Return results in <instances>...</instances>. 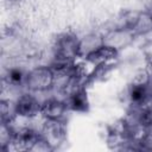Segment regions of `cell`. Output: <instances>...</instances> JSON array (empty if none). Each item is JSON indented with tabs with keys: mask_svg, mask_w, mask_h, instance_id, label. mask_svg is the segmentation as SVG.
I'll return each instance as SVG.
<instances>
[{
	"mask_svg": "<svg viewBox=\"0 0 152 152\" xmlns=\"http://www.w3.org/2000/svg\"><path fill=\"white\" fill-rule=\"evenodd\" d=\"M39 109L38 102L28 96V95H24L19 99L18 103H17V110L20 115H25V116H32L34 115Z\"/></svg>",
	"mask_w": 152,
	"mask_h": 152,
	"instance_id": "cell-1",
	"label": "cell"
},
{
	"mask_svg": "<svg viewBox=\"0 0 152 152\" xmlns=\"http://www.w3.org/2000/svg\"><path fill=\"white\" fill-rule=\"evenodd\" d=\"M31 84L33 88H45L51 81V74L45 69H39L31 75Z\"/></svg>",
	"mask_w": 152,
	"mask_h": 152,
	"instance_id": "cell-2",
	"label": "cell"
},
{
	"mask_svg": "<svg viewBox=\"0 0 152 152\" xmlns=\"http://www.w3.org/2000/svg\"><path fill=\"white\" fill-rule=\"evenodd\" d=\"M114 56H115V50L113 48L103 46V48H100L99 50L94 51L93 53H90L89 59H91L93 62H102V61L110 59Z\"/></svg>",
	"mask_w": 152,
	"mask_h": 152,
	"instance_id": "cell-3",
	"label": "cell"
},
{
	"mask_svg": "<svg viewBox=\"0 0 152 152\" xmlns=\"http://www.w3.org/2000/svg\"><path fill=\"white\" fill-rule=\"evenodd\" d=\"M63 109H64L63 104H62L61 102H57V101H49V102H46V103L44 104V107H43V112H44L46 115L51 116V118H57V116H59V115L63 113Z\"/></svg>",
	"mask_w": 152,
	"mask_h": 152,
	"instance_id": "cell-4",
	"label": "cell"
}]
</instances>
